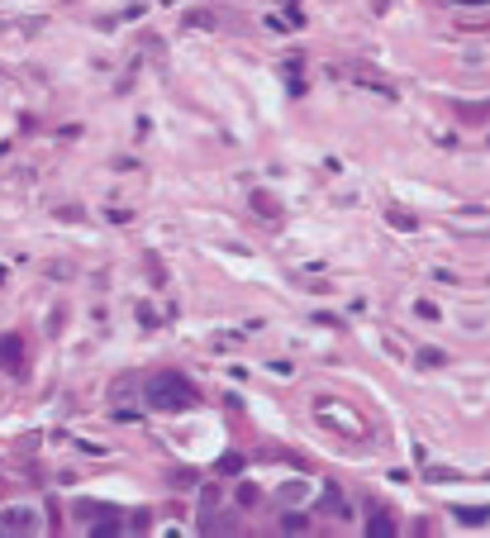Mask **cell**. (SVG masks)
<instances>
[{"mask_svg":"<svg viewBox=\"0 0 490 538\" xmlns=\"http://www.w3.org/2000/svg\"><path fill=\"white\" fill-rule=\"evenodd\" d=\"M143 396H148L153 410H190V405H200V391L181 372H158V377L143 386Z\"/></svg>","mask_w":490,"mask_h":538,"instance_id":"1","label":"cell"},{"mask_svg":"<svg viewBox=\"0 0 490 538\" xmlns=\"http://www.w3.org/2000/svg\"><path fill=\"white\" fill-rule=\"evenodd\" d=\"M10 534H43V515H38V505H0V538Z\"/></svg>","mask_w":490,"mask_h":538,"instance_id":"2","label":"cell"},{"mask_svg":"<svg viewBox=\"0 0 490 538\" xmlns=\"http://www.w3.org/2000/svg\"><path fill=\"white\" fill-rule=\"evenodd\" d=\"M319 414H333V424L343 429L348 439H362V434H366V424H357V414L343 410V405H329V400H319Z\"/></svg>","mask_w":490,"mask_h":538,"instance_id":"3","label":"cell"},{"mask_svg":"<svg viewBox=\"0 0 490 538\" xmlns=\"http://www.w3.org/2000/svg\"><path fill=\"white\" fill-rule=\"evenodd\" d=\"M319 505L329 510L333 520H348V515H352V505H348V500H343V491H338L333 481H329V486H324V495H319Z\"/></svg>","mask_w":490,"mask_h":538,"instance_id":"4","label":"cell"},{"mask_svg":"<svg viewBox=\"0 0 490 538\" xmlns=\"http://www.w3.org/2000/svg\"><path fill=\"white\" fill-rule=\"evenodd\" d=\"M366 534H371V538H396L400 529H396V520H391V515H386V510H376V515H371V520H366Z\"/></svg>","mask_w":490,"mask_h":538,"instance_id":"5","label":"cell"},{"mask_svg":"<svg viewBox=\"0 0 490 538\" xmlns=\"http://www.w3.org/2000/svg\"><path fill=\"white\" fill-rule=\"evenodd\" d=\"M0 362H5V367H19V338H15V333H5V338H0Z\"/></svg>","mask_w":490,"mask_h":538,"instance_id":"6","label":"cell"},{"mask_svg":"<svg viewBox=\"0 0 490 538\" xmlns=\"http://www.w3.org/2000/svg\"><path fill=\"white\" fill-rule=\"evenodd\" d=\"M253 210H257V215H267V220H276V215H281V205L271 200L267 190H253Z\"/></svg>","mask_w":490,"mask_h":538,"instance_id":"7","label":"cell"},{"mask_svg":"<svg viewBox=\"0 0 490 538\" xmlns=\"http://www.w3.org/2000/svg\"><path fill=\"white\" fill-rule=\"evenodd\" d=\"M219 505V486H205L200 491V524H209V510Z\"/></svg>","mask_w":490,"mask_h":538,"instance_id":"8","label":"cell"},{"mask_svg":"<svg viewBox=\"0 0 490 538\" xmlns=\"http://www.w3.org/2000/svg\"><path fill=\"white\" fill-rule=\"evenodd\" d=\"M219 472L224 476H238V472H243V453H224V458H219Z\"/></svg>","mask_w":490,"mask_h":538,"instance_id":"9","label":"cell"},{"mask_svg":"<svg viewBox=\"0 0 490 538\" xmlns=\"http://www.w3.org/2000/svg\"><path fill=\"white\" fill-rule=\"evenodd\" d=\"M43 29V19H15V24H5V33H38Z\"/></svg>","mask_w":490,"mask_h":538,"instance_id":"10","label":"cell"},{"mask_svg":"<svg viewBox=\"0 0 490 538\" xmlns=\"http://www.w3.org/2000/svg\"><path fill=\"white\" fill-rule=\"evenodd\" d=\"M281 529H285V534H300V529H305V515H295V510H285Z\"/></svg>","mask_w":490,"mask_h":538,"instance_id":"11","label":"cell"},{"mask_svg":"<svg viewBox=\"0 0 490 538\" xmlns=\"http://www.w3.org/2000/svg\"><path fill=\"white\" fill-rule=\"evenodd\" d=\"M457 520H462V524H486V505H481V510H472V505L457 510Z\"/></svg>","mask_w":490,"mask_h":538,"instance_id":"12","label":"cell"},{"mask_svg":"<svg viewBox=\"0 0 490 538\" xmlns=\"http://www.w3.org/2000/svg\"><path fill=\"white\" fill-rule=\"evenodd\" d=\"M238 505L253 510V505H257V486H238Z\"/></svg>","mask_w":490,"mask_h":538,"instance_id":"13","label":"cell"},{"mask_svg":"<svg viewBox=\"0 0 490 538\" xmlns=\"http://www.w3.org/2000/svg\"><path fill=\"white\" fill-rule=\"evenodd\" d=\"M419 362L424 367H443V353L438 348H419Z\"/></svg>","mask_w":490,"mask_h":538,"instance_id":"14","label":"cell"},{"mask_svg":"<svg viewBox=\"0 0 490 538\" xmlns=\"http://www.w3.org/2000/svg\"><path fill=\"white\" fill-rule=\"evenodd\" d=\"M391 224H400V229H414V215H405V210H391Z\"/></svg>","mask_w":490,"mask_h":538,"instance_id":"15","label":"cell"},{"mask_svg":"<svg viewBox=\"0 0 490 538\" xmlns=\"http://www.w3.org/2000/svg\"><path fill=\"white\" fill-rule=\"evenodd\" d=\"M0 281H5V271H0Z\"/></svg>","mask_w":490,"mask_h":538,"instance_id":"16","label":"cell"}]
</instances>
